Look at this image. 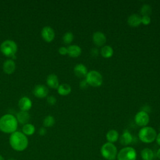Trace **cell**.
<instances>
[{
    "label": "cell",
    "mask_w": 160,
    "mask_h": 160,
    "mask_svg": "<svg viewBox=\"0 0 160 160\" xmlns=\"http://www.w3.org/2000/svg\"><path fill=\"white\" fill-rule=\"evenodd\" d=\"M41 36L42 39L48 42H50L53 41L55 37V32L54 29L50 26H45L42 29Z\"/></svg>",
    "instance_id": "9c48e42d"
},
{
    "label": "cell",
    "mask_w": 160,
    "mask_h": 160,
    "mask_svg": "<svg viewBox=\"0 0 160 160\" xmlns=\"http://www.w3.org/2000/svg\"><path fill=\"white\" fill-rule=\"evenodd\" d=\"M132 136L129 131L125 130L119 138L120 143L124 146H128L132 142Z\"/></svg>",
    "instance_id": "9a60e30c"
},
{
    "label": "cell",
    "mask_w": 160,
    "mask_h": 160,
    "mask_svg": "<svg viewBox=\"0 0 160 160\" xmlns=\"http://www.w3.org/2000/svg\"><path fill=\"white\" fill-rule=\"evenodd\" d=\"M18 50L16 43L12 40H6L0 46L1 52L7 57H14Z\"/></svg>",
    "instance_id": "5b68a950"
},
{
    "label": "cell",
    "mask_w": 160,
    "mask_h": 160,
    "mask_svg": "<svg viewBox=\"0 0 160 160\" xmlns=\"http://www.w3.org/2000/svg\"><path fill=\"white\" fill-rule=\"evenodd\" d=\"M9 144L16 151H23L28 146V139L22 132L15 131L11 134L9 137Z\"/></svg>",
    "instance_id": "6da1fadb"
},
{
    "label": "cell",
    "mask_w": 160,
    "mask_h": 160,
    "mask_svg": "<svg viewBox=\"0 0 160 160\" xmlns=\"http://www.w3.org/2000/svg\"><path fill=\"white\" fill-rule=\"evenodd\" d=\"M8 160H16V159H14V158H9V159H8Z\"/></svg>",
    "instance_id": "8d00e7d4"
},
{
    "label": "cell",
    "mask_w": 160,
    "mask_h": 160,
    "mask_svg": "<svg viewBox=\"0 0 160 160\" xmlns=\"http://www.w3.org/2000/svg\"><path fill=\"white\" fill-rule=\"evenodd\" d=\"M47 102L49 105H54L56 102V98L53 96H49L47 98Z\"/></svg>",
    "instance_id": "f1b7e54d"
},
{
    "label": "cell",
    "mask_w": 160,
    "mask_h": 160,
    "mask_svg": "<svg viewBox=\"0 0 160 160\" xmlns=\"http://www.w3.org/2000/svg\"><path fill=\"white\" fill-rule=\"evenodd\" d=\"M156 156L159 159H160V148L158 149V150L156 152Z\"/></svg>",
    "instance_id": "e575fe53"
},
{
    "label": "cell",
    "mask_w": 160,
    "mask_h": 160,
    "mask_svg": "<svg viewBox=\"0 0 160 160\" xmlns=\"http://www.w3.org/2000/svg\"><path fill=\"white\" fill-rule=\"evenodd\" d=\"M85 78L88 85L93 87H99L102 83V76L101 74L96 70L88 71Z\"/></svg>",
    "instance_id": "8992f818"
},
{
    "label": "cell",
    "mask_w": 160,
    "mask_h": 160,
    "mask_svg": "<svg viewBox=\"0 0 160 160\" xmlns=\"http://www.w3.org/2000/svg\"><path fill=\"white\" fill-rule=\"evenodd\" d=\"M137 156L136 150L129 146L121 149L118 153V160H136Z\"/></svg>",
    "instance_id": "52a82bcc"
},
{
    "label": "cell",
    "mask_w": 160,
    "mask_h": 160,
    "mask_svg": "<svg viewBox=\"0 0 160 160\" xmlns=\"http://www.w3.org/2000/svg\"><path fill=\"white\" fill-rule=\"evenodd\" d=\"M74 39V35L71 32H66L62 37L63 42L65 44H70Z\"/></svg>",
    "instance_id": "4316f807"
},
{
    "label": "cell",
    "mask_w": 160,
    "mask_h": 160,
    "mask_svg": "<svg viewBox=\"0 0 160 160\" xmlns=\"http://www.w3.org/2000/svg\"><path fill=\"white\" fill-rule=\"evenodd\" d=\"M151 22V18L149 16H141V23L144 25H148Z\"/></svg>",
    "instance_id": "83f0119b"
},
{
    "label": "cell",
    "mask_w": 160,
    "mask_h": 160,
    "mask_svg": "<svg viewBox=\"0 0 160 160\" xmlns=\"http://www.w3.org/2000/svg\"><path fill=\"white\" fill-rule=\"evenodd\" d=\"M98 53H99V51H98V49L96 48H92L91 49V54L93 56H98Z\"/></svg>",
    "instance_id": "d6a6232c"
},
{
    "label": "cell",
    "mask_w": 160,
    "mask_h": 160,
    "mask_svg": "<svg viewBox=\"0 0 160 160\" xmlns=\"http://www.w3.org/2000/svg\"><path fill=\"white\" fill-rule=\"evenodd\" d=\"M30 119V115L28 111H21L18 112L16 114V119L18 122L25 124H27Z\"/></svg>",
    "instance_id": "d6986e66"
},
{
    "label": "cell",
    "mask_w": 160,
    "mask_h": 160,
    "mask_svg": "<svg viewBox=\"0 0 160 160\" xmlns=\"http://www.w3.org/2000/svg\"><path fill=\"white\" fill-rule=\"evenodd\" d=\"M157 136L156 131L151 126L142 127L139 131V139L144 143H151L156 140Z\"/></svg>",
    "instance_id": "3957f363"
},
{
    "label": "cell",
    "mask_w": 160,
    "mask_h": 160,
    "mask_svg": "<svg viewBox=\"0 0 160 160\" xmlns=\"http://www.w3.org/2000/svg\"><path fill=\"white\" fill-rule=\"evenodd\" d=\"M18 124L16 118L11 114L3 115L0 118V131L4 133L12 134L16 131Z\"/></svg>",
    "instance_id": "7a4b0ae2"
},
{
    "label": "cell",
    "mask_w": 160,
    "mask_h": 160,
    "mask_svg": "<svg viewBox=\"0 0 160 160\" xmlns=\"http://www.w3.org/2000/svg\"><path fill=\"white\" fill-rule=\"evenodd\" d=\"M92 41L96 45L101 46L106 43V37L103 32L101 31H96L92 35Z\"/></svg>",
    "instance_id": "8fae6325"
},
{
    "label": "cell",
    "mask_w": 160,
    "mask_h": 160,
    "mask_svg": "<svg viewBox=\"0 0 160 160\" xmlns=\"http://www.w3.org/2000/svg\"><path fill=\"white\" fill-rule=\"evenodd\" d=\"M141 14L142 16H149L152 12V8L150 5L145 4L141 8Z\"/></svg>",
    "instance_id": "484cf974"
},
{
    "label": "cell",
    "mask_w": 160,
    "mask_h": 160,
    "mask_svg": "<svg viewBox=\"0 0 160 160\" xmlns=\"http://www.w3.org/2000/svg\"><path fill=\"white\" fill-rule=\"evenodd\" d=\"M134 121L137 125L141 127L146 126L149 122V116L148 112L144 111H140L136 113L134 117Z\"/></svg>",
    "instance_id": "ba28073f"
},
{
    "label": "cell",
    "mask_w": 160,
    "mask_h": 160,
    "mask_svg": "<svg viewBox=\"0 0 160 160\" xmlns=\"http://www.w3.org/2000/svg\"><path fill=\"white\" fill-rule=\"evenodd\" d=\"M33 94L39 98H44L48 94L49 91L48 88L43 84H38L34 87L32 90Z\"/></svg>",
    "instance_id": "30bf717a"
},
{
    "label": "cell",
    "mask_w": 160,
    "mask_h": 160,
    "mask_svg": "<svg viewBox=\"0 0 160 160\" xmlns=\"http://www.w3.org/2000/svg\"><path fill=\"white\" fill-rule=\"evenodd\" d=\"M0 160H5L4 158H3V156L2 155H1V154H0Z\"/></svg>",
    "instance_id": "d590c367"
},
{
    "label": "cell",
    "mask_w": 160,
    "mask_h": 160,
    "mask_svg": "<svg viewBox=\"0 0 160 160\" xmlns=\"http://www.w3.org/2000/svg\"><path fill=\"white\" fill-rule=\"evenodd\" d=\"M68 54L72 58L78 57L81 54V48L76 44L70 45L68 48Z\"/></svg>",
    "instance_id": "e0dca14e"
},
{
    "label": "cell",
    "mask_w": 160,
    "mask_h": 160,
    "mask_svg": "<svg viewBox=\"0 0 160 160\" xmlns=\"http://www.w3.org/2000/svg\"><path fill=\"white\" fill-rule=\"evenodd\" d=\"M88 82H86V79H84V80H82L80 83H79V87L81 88V89H85L88 87Z\"/></svg>",
    "instance_id": "4dcf8cb0"
},
{
    "label": "cell",
    "mask_w": 160,
    "mask_h": 160,
    "mask_svg": "<svg viewBox=\"0 0 160 160\" xmlns=\"http://www.w3.org/2000/svg\"><path fill=\"white\" fill-rule=\"evenodd\" d=\"M113 49L111 46L109 45H105L100 50V53L101 56L105 58H111L113 54Z\"/></svg>",
    "instance_id": "7402d4cb"
},
{
    "label": "cell",
    "mask_w": 160,
    "mask_h": 160,
    "mask_svg": "<svg viewBox=\"0 0 160 160\" xmlns=\"http://www.w3.org/2000/svg\"><path fill=\"white\" fill-rule=\"evenodd\" d=\"M58 52L61 55H66L68 54V49L66 47H64V46H62L61 48H59L58 49Z\"/></svg>",
    "instance_id": "f546056e"
},
{
    "label": "cell",
    "mask_w": 160,
    "mask_h": 160,
    "mask_svg": "<svg viewBox=\"0 0 160 160\" xmlns=\"http://www.w3.org/2000/svg\"><path fill=\"white\" fill-rule=\"evenodd\" d=\"M159 130H160V128H159Z\"/></svg>",
    "instance_id": "74e56055"
},
{
    "label": "cell",
    "mask_w": 160,
    "mask_h": 160,
    "mask_svg": "<svg viewBox=\"0 0 160 160\" xmlns=\"http://www.w3.org/2000/svg\"><path fill=\"white\" fill-rule=\"evenodd\" d=\"M101 154L106 160H114L117 158L118 150L113 143L107 142L101 146Z\"/></svg>",
    "instance_id": "277c9868"
},
{
    "label": "cell",
    "mask_w": 160,
    "mask_h": 160,
    "mask_svg": "<svg viewBox=\"0 0 160 160\" xmlns=\"http://www.w3.org/2000/svg\"><path fill=\"white\" fill-rule=\"evenodd\" d=\"M74 72L78 78H85L88 74V69L83 64H77L74 68Z\"/></svg>",
    "instance_id": "7c38bea8"
},
{
    "label": "cell",
    "mask_w": 160,
    "mask_h": 160,
    "mask_svg": "<svg viewBox=\"0 0 160 160\" xmlns=\"http://www.w3.org/2000/svg\"><path fill=\"white\" fill-rule=\"evenodd\" d=\"M46 83L48 86L53 89H58L59 86L58 78L55 74H51L48 76L46 79Z\"/></svg>",
    "instance_id": "ac0fdd59"
},
{
    "label": "cell",
    "mask_w": 160,
    "mask_h": 160,
    "mask_svg": "<svg viewBox=\"0 0 160 160\" xmlns=\"http://www.w3.org/2000/svg\"><path fill=\"white\" fill-rule=\"evenodd\" d=\"M71 91V88L68 84H61L58 88V92L61 96L68 95Z\"/></svg>",
    "instance_id": "44dd1931"
},
{
    "label": "cell",
    "mask_w": 160,
    "mask_h": 160,
    "mask_svg": "<svg viewBox=\"0 0 160 160\" xmlns=\"http://www.w3.org/2000/svg\"><path fill=\"white\" fill-rule=\"evenodd\" d=\"M128 23L130 26L137 27L141 23V16L138 14H132L128 18Z\"/></svg>",
    "instance_id": "2e32d148"
},
{
    "label": "cell",
    "mask_w": 160,
    "mask_h": 160,
    "mask_svg": "<svg viewBox=\"0 0 160 160\" xmlns=\"http://www.w3.org/2000/svg\"><path fill=\"white\" fill-rule=\"evenodd\" d=\"M3 71L8 74H12L16 69V63L12 59H8L3 63Z\"/></svg>",
    "instance_id": "4fadbf2b"
},
{
    "label": "cell",
    "mask_w": 160,
    "mask_h": 160,
    "mask_svg": "<svg viewBox=\"0 0 160 160\" xmlns=\"http://www.w3.org/2000/svg\"><path fill=\"white\" fill-rule=\"evenodd\" d=\"M106 138L109 142L113 143L119 139V133L116 130L111 129L107 132Z\"/></svg>",
    "instance_id": "ffe728a7"
},
{
    "label": "cell",
    "mask_w": 160,
    "mask_h": 160,
    "mask_svg": "<svg viewBox=\"0 0 160 160\" xmlns=\"http://www.w3.org/2000/svg\"><path fill=\"white\" fill-rule=\"evenodd\" d=\"M156 141L158 144L160 146V132L158 134H157V136H156Z\"/></svg>",
    "instance_id": "836d02e7"
},
{
    "label": "cell",
    "mask_w": 160,
    "mask_h": 160,
    "mask_svg": "<svg viewBox=\"0 0 160 160\" xmlns=\"http://www.w3.org/2000/svg\"><path fill=\"white\" fill-rule=\"evenodd\" d=\"M22 131V132L26 136H31L35 132V127L32 124L27 123L23 125Z\"/></svg>",
    "instance_id": "cb8c5ba5"
},
{
    "label": "cell",
    "mask_w": 160,
    "mask_h": 160,
    "mask_svg": "<svg viewBox=\"0 0 160 160\" xmlns=\"http://www.w3.org/2000/svg\"><path fill=\"white\" fill-rule=\"evenodd\" d=\"M18 106L21 111H28L32 107V102L28 97H23L21 98L18 102Z\"/></svg>",
    "instance_id": "5bb4252c"
},
{
    "label": "cell",
    "mask_w": 160,
    "mask_h": 160,
    "mask_svg": "<svg viewBox=\"0 0 160 160\" xmlns=\"http://www.w3.org/2000/svg\"><path fill=\"white\" fill-rule=\"evenodd\" d=\"M141 156L143 160H152L154 154L152 149L144 148L141 151Z\"/></svg>",
    "instance_id": "603a6c76"
},
{
    "label": "cell",
    "mask_w": 160,
    "mask_h": 160,
    "mask_svg": "<svg viewBox=\"0 0 160 160\" xmlns=\"http://www.w3.org/2000/svg\"><path fill=\"white\" fill-rule=\"evenodd\" d=\"M55 123V119L53 116L49 115L47 116L44 119H43V126L44 128H49L52 127Z\"/></svg>",
    "instance_id": "d4e9b609"
},
{
    "label": "cell",
    "mask_w": 160,
    "mask_h": 160,
    "mask_svg": "<svg viewBox=\"0 0 160 160\" xmlns=\"http://www.w3.org/2000/svg\"><path fill=\"white\" fill-rule=\"evenodd\" d=\"M46 132H47V131L44 127L41 128L38 131V133L41 136H44L46 134Z\"/></svg>",
    "instance_id": "1f68e13d"
}]
</instances>
